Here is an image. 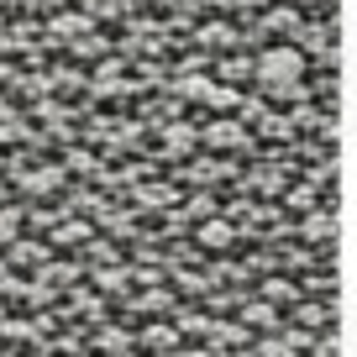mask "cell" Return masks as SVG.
Masks as SVG:
<instances>
[{"instance_id": "obj_1", "label": "cell", "mask_w": 357, "mask_h": 357, "mask_svg": "<svg viewBox=\"0 0 357 357\" xmlns=\"http://www.w3.org/2000/svg\"><path fill=\"white\" fill-rule=\"evenodd\" d=\"M257 84H263L268 95H279V100H294V95L305 89V58L289 53V47L263 53V63H257Z\"/></svg>"}]
</instances>
